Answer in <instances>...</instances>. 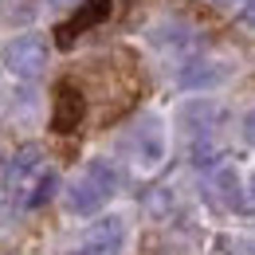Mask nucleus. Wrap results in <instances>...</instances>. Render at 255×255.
<instances>
[{
  "instance_id": "nucleus-1",
  "label": "nucleus",
  "mask_w": 255,
  "mask_h": 255,
  "mask_svg": "<svg viewBox=\"0 0 255 255\" xmlns=\"http://www.w3.org/2000/svg\"><path fill=\"white\" fill-rule=\"evenodd\" d=\"M4 67H8L16 79H24V83L39 79L43 67H47V39L35 35V32L8 39V43H4Z\"/></svg>"
},
{
  "instance_id": "nucleus-2",
  "label": "nucleus",
  "mask_w": 255,
  "mask_h": 255,
  "mask_svg": "<svg viewBox=\"0 0 255 255\" xmlns=\"http://www.w3.org/2000/svg\"><path fill=\"white\" fill-rule=\"evenodd\" d=\"M129 149H133V161L141 169H153L165 157V129H161L157 114H145L137 126L129 129Z\"/></svg>"
},
{
  "instance_id": "nucleus-3",
  "label": "nucleus",
  "mask_w": 255,
  "mask_h": 255,
  "mask_svg": "<svg viewBox=\"0 0 255 255\" xmlns=\"http://www.w3.org/2000/svg\"><path fill=\"white\" fill-rule=\"evenodd\" d=\"M122 240H126V224L118 216H102L87 228L83 236V252L87 255H118L122 252Z\"/></svg>"
},
{
  "instance_id": "nucleus-4",
  "label": "nucleus",
  "mask_w": 255,
  "mask_h": 255,
  "mask_svg": "<svg viewBox=\"0 0 255 255\" xmlns=\"http://www.w3.org/2000/svg\"><path fill=\"white\" fill-rule=\"evenodd\" d=\"M63 200H67V212H75V216H95V212L106 204V200H110V196H106V192H102L95 181L83 173V177H75V181L67 185Z\"/></svg>"
},
{
  "instance_id": "nucleus-5",
  "label": "nucleus",
  "mask_w": 255,
  "mask_h": 255,
  "mask_svg": "<svg viewBox=\"0 0 255 255\" xmlns=\"http://www.w3.org/2000/svg\"><path fill=\"white\" fill-rule=\"evenodd\" d=\"M106 16H110V0H91V4H83V8H79V16H71L67 24L55 28V43H59V47H71V43H75V35H83L87 28L102 24Z\"/></svg>"
},
{
  "instance_id": "nucleus-6",
  "label": "nucleus",
  "mask_w": 255,
  "mask_h": 255,
  "mask_svg": "<svg viewBox=\"0 0 255 255\" xmlns=\"http://www.w3.org/2000/svg\"><path fill=\"white\" fill-rule=\"evenodd\" d=\"M83 122V95L63 83L59 91H55V110H51V129L55 133H71V129H79Z\"/></svg>"
},
{
  "instance_id": "nucleus-7",
  "label": "nucleus",
  "mask_w": 255,
  "mask_h": 255,
  "mask_svg": "<svg viewBox=\"0 0 255 255\" xmlns=\"http://www.w3.org/2000/svg\"><path fill=\"white\" fill-rule=\"evenodd\" d=\"M216 114H220V110H216V102H185V106L177 110V126L196 141V137H204V133H208V126L216 122Z\"/></svg>"
},
{
  "instance_id": "nucleus-8",
  "label": "nucleus",
  "mask_w": 255,
  "mask_h": 255,
  "mask_svg": "<svg viewBox=\"0 0 255 255\" xmlns=\"http://www.w3.org/2000/svg\"><path fill=\"white\" fill-rule=\"evenodd\" d=\"M39 165H43V149H39V145H24V149H16L12 169H8V181H12V189L28 185L35 173H39Z\"/></svg>"
},
{
  "instance_id": "nucleus-9",
  "label": "nucleus",
  "mask_w": 255,
  "mask_h": 255,
  "mask_svg": "<svg viewBox=\"0 0 255 255\" xmlns=\"http://www.w3.org/2000/svg\"><path fill=\"white\" fill-rule=\"evenodd\" d=\"M212 192L220 196L224 204L232 208V212H244V196H240V177H236V169H228V165H216L212 169Z\"/></svg>"
},
{
  "instance_id": "nucleus-10",
  "label": "nucleus",
  "mask_w": 255,
  "mask_h": 255,
  "mask_svg": "<svg viewBox=\"0 0 255 255\" xmlns=\"http://www.w3.org/2000/svg\"><path fill=\"white\" fill-rule=\"evenodd\" d=\"M24 189V185H20ZM55 189H59V173L55 169H39L35 173V181H28V192H24V208H43L51 196H55Z\"/></svg>"
},
{
  "instance_id": "nucleus-11",
  "label": "nucleus",
  "mask_w": 255,
  "mask_h": 255,
  "mask_svg": "<svg viewBox=\"0 0 255 255\" xmlns=\"http://www.w3.org/2000/svg\"><path fill=\"white\" fill-rule=\"evenodd\" d=\"M87 177H91L106 196H114V192L122 189V173H118V165H114V161H106V157H95V161H91V165H87Z\"/></svg>"
},
{
  "instance_id": "nucleus-12",
  "label": "nucleus",
  "mask_w": 255,
  "mask_h": 255,
  "mask_svg": "<svg viewBox=\"0 0 255 255\" xmlns=\"http://www.w3.org/2000/svg\"><path fill=\"white\" fill-rule=\"evenodd\" d=\"M220 79H224V67L220 63H189L185 71H181L177 83L192 91V87H212V83H220Z\"/></svg>"
},
{
  "instance_id": "nucleus-13",
  "label": "nucleus",
  "mask_w": 255,
  "mask_h": 255,
  "mask_svg": "<svg viewBox=\"0 0 255 255\" xmlns=\"http://www.w3.org/2000/svg\"><path fill=\"white\" fill-rule=\"evenodd\" d=\"M220 157H224V149L208 137V133L192 141V165H196V169H216V161H220Z\"/></svg>"
},
{
  "instance_id": "nucleus-14",
  "label": "nucleus",
  "mask_w": 255,
  "mask_h": 255,
  "mask_svg": "<svg viewBox=\"0 0 255 255\" xmlns=\"http://www.w3.org/2000/svg\"><path fill=\"white\" fill-rule=\"evenodd\" d=\"M145 208H149L153 216H169V212H173V192L169 189H153L149 196H145Z\"/></svg>"
},
{
  "instance_id": "nucleus-15",
  "label": "nucleus",
  "mask_w": 255,
  "mask_h": 255,
  "mask_svg": "<svg viewBox=\"0 0 255 255\" xmlns=\"http://www.w3.org/2000/svg\"><path fill=\"white\" fill-rule=\"evenodd\" d=\"M244 141L255 145V110H252V114H244Z\"/></svg>"
},
{
  "instance_id": "nucleus-16",
  "label": "nucleus",
  "mask_w": 255,
  "mask_h": 255,
  "mask_svg": "<svg viewBox=\"0 0 255 255\" xmlns=\"http://www.w3.org/2000/svg\"><path fill=\"white\" fill-rule=\"evenodd\" d=\"M240 20H244L248 28H255V0H244V12H240Z\"/></svg>"
},
{
  "instance_id": "nucleus-17",
  "label": "nucleus",
  "mask_w": 255,
  "mask_h": 255,
  "mask_svg": "<svg viewBox=\"0 0 255 255\" xmlns=\"http://www.w3.org/2000/svg\"><path fill=\"white\" fill-rule=\"evenodd\" d=\"M212 4H220V8H232V4H236V0H212Z\"/></svg>"
},
{
  "instance_id": "nucleus-18",
  "label": "nucleus",
  "mask_w": 255,
  "mask_h": 255,
  "mask_svg": "<svg viewBox=\"0 0 255 255\" xmlns=\"http://www.w3.org/2000/svg\"><path fill=\"white\" fill-rule=\"evenodd\" d=\"M51 4H55V8H63V4H71V0H51Z\"/></svg>"
},
{
  "instance_id": "nucleus-19",
  "label": "nucleus",
  "mask_w": 255,
  "mask_h": 255,
  "mask_svg": "<svg viewBox=\"0 0 255 255\" xmlns=\"http://www.w3.org/2000/svg\"><path fill=\"white\" fill-rule=\"evenodd\" d=\"M252 200H255V177H252Z\"/></svg>"
},
{
  "instance_id": "nucleus-20",
  "label": "nucleus",
  "mask_w": 255,
  "mask_h": 255,
  "mask_svg": "<svg viewBox=\"0 0 255 255\" xmlns=\"http://www.w3.org/2000/svg\"><path fill=\"white\" fill-rule=\"evenodd\" d=\"M79 255H87V252H79Z\"/></svg>"
}]
</instances>
